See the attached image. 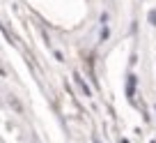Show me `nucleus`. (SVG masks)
Listing matches in <instances>:
<instances>
[{"instance_id": "obj_3", "label": "nucleus", "mask_w": 156, "mask_h": 143, "mask_svg": "<svg viewBox=\"0 0 156 143\" xmlns=\"http://www.w3.org/2000/svg\"><path fill=\"white\" fill-rule=\"evenodd\" d=\"M97 143H101V141H97Z\"/></svg>"}, {"instance_id": "obj_1", "label": "nucleus", "mask_w": 156, "mask_h": 143, "mask_svg": "<svg viewBox=\"0 0 156 143\" xmlns=\"http://www.w3.org/2000/svg\"><path fill=\"white\" fill-rule=\"evenodd\" d=\"M73 81H76V83H78V88L83 90V95H92V90H90V85L85 83V81L80 79V76H78V74H73Z\"/></svg>"}, {"instance_id": "obj_2", "label": "nucleus", "mask_w": 156, "mask_h": 143, "mask_svg": "<svg viewBox=\"0 0 156 143\" xmlns=\"http://www.w3.org/2000/svg\"><path fill=\"white\" fill-rule=\"evenodd\" d=\"M133 90H136V76H129V83H126V95H129V99H133V95H136V92H133Z\"/></svg>"}]
</instances>
